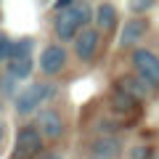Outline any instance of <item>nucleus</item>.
I'll return each mask as SVG.
<instances>
[{"label": "nucleus", "mask_w": 159, "mask_h": 159, "mask_svg": "<svg viewBox=\"0 0 159 159\" xmlns=\"http://www.w3.org/2000/svg\"><path fill=\"white\" fill-rule=\"evenodd\" d=\"M58 96V85L51 82V80H40V82H29L24 90H19V96L13 98V109H16L19 117H29L34 111H43L48 101Z\"/></svg>", "instance_id": "obj_1"}, {"label": "nucleus", "mask_w": 159, "mask_h": 159, "mask_svg": "<svg viewBox=\"0 0 159 159\" xmlns=\"http://www.w3.org/2000/svg\"><path fill=\"white\" fill-rule=\"evenodd\" d=\"M32 48H34L32 37H16L11 45V58L13 56H32Z\"/></svg>", "instance_id": "obj_14"}, {"label": "nucleus", "mask_w": 159, "mask_h": 159, "mask_svg": "<svg viewBox=\"0 0 159 159\" xmlns=\"http://www.w3.org/2000/svg\"><path fill=\"white\" fill-rule=\"evenodd\" d=\"M66 61H69L66 48H64L61 43H51V45L43 48L37 66H40V72L45 74V77H58V74L66 69Z\"/></svg>", "instance_id": "obj_6"}, {"label": "nucleus", "mask_w": 159, "mask_h": 159, "mask_svg": "<svg viewBox=\"0 0 159 159\" xmlns=\"http://www.w3.org/2000/svg\"><path fill=\"white\" fill-rule=\"evenodd\" d=\"M34 125H37V130H40V135L45 138V143L48 141H58V138L64 135V117H61V111H56V109H43V111L37 114V119H34Z\"/></svg>", "instance_id": "obj_8"}, {"label": "nucleus", "mask_w": 159, "mask_h": 159, "mask_svg": "<svg viewBox=\"0 0 159 159\" xmlns=\"http://www.w3.org/2000/svg\"><path fill=\"white\" fill-rule=\"evenodd\" d=\"M0 90H3V96H13L16 98L19 96L16 93V80L8 77V74H3V77H0Z\"/></svg>", "instance_id": "obj_17"}, {"label": "nucleus", "mask_w": 159, "mask_h": 159, "mask_svg": "<svg viewBox=\"0 0 159 159\" xmlns=\"http://www.w3.org/2000/svg\"><path fill=\"white\" fill-rule=\"evenodd\" d=\"M106 106H109V111H111V117L117 119L122 127L135 125V122H141V117H143V103L135 101V98H130L127 93L117 90V88H111V90H109Z\"/></svg>", "instance_id": "obj_2"}, {"label": "nucleus", "mask_w": 159, "mask_h": 159, "mask_svg": "<svg viewBox=\"0 0 159 159\" xmlns=\"http://www.w3.org/2000/svg\"><path fill=\"white\" fill-rule=\"evenodd\" d=\"M77 0H72V6L64 8V11H56V19H53V29H56V37L58 43H74L77 34L82 32V21H80V13L74 8Z\"/></svg>", "instance_id": "obj_5"}, {"label": "nucleus", "mask_w": 159, "mask_h": 159, "mask_svg": "<svg viewBox=\"0 0 159 159\" xmlns=\"http://www.w3.org/2000/svg\"><path fill=\"white\" fill-rule=\"evenodd\" d=\"M0 66H3V64H0Z\"/></svg>", "instance_id": "obj_22"}, {"label": "nucleus", "mask_w": 159, "mask_h": 159, "mask_svg": "<svg viewBox=\"0 0 159 159\" xmlns=\"http://www.w3.org/2000/svg\"><path fill=\"white\" fill-rule=\"evenodd\" d=\"M11 45H13V40L8 37V32L0 29V64H6L11 58Z\"/></svg>", "instance_id": "obj_16"}, {"label": "nucleus", "mask_w": 159, "mask_h": 159, "mask_svg": "<svg viewBox=\"0 0 159 159\" xmlns=\"http://www.w3.org/2000/svg\"><path fill=\"white\" fill-rule=\"evenodd\" d=\"M88 159H98V157H88Z\"/></svg>", "instance_id": "obj_21"}, {"label": "nucleus", "mask_w": 159, "mask_h": 159, "mask_svg": "<svg viewBox=\"0 0 159 159\" xmlns=\"http://www.w3.org/2000/svg\"><path fill=\"white\" fill-rule=\"evenodd\" d=\"M37 159H61V157H58L56 151H45V154H43V157H37Z\"/></svg>", "instance_id": "obj_19"}, {"label": "nucleus", "mask_w": 159, "mask_h": 159, "mask_svg": "<svg viewBox=\"0 0 159 159\" xmlns=\"http://www.w3.org/2000/svg\"><path fill=\"white\" fill-rule=\"evenodd\" d=\"M125 151L122 141L117 135H96L90 138V157H98V159H119Z\"/></svg>", "instance_id": "obj_10"}, {"label": "nucleus", "mask_w": 159, "mask_h": 159, "mask_svg": "<svg viewBox=\"0 0 159 159\" xmlns=\"http://www.w3.org/2000/svg\"><path fill=\"white\" fill-rule=\"evenodd\" d=\"M114 88H117V90H122V93H127L130 98H135V101H141V103L146 101V98H151V96H154V90L146 85V82H143L141 77H138L135 72H133V74H122V77H117Z\"/></svg>", "instance_id": "obj_11"}, {"label": "nucleus", "mask_w": 159, "mask_h": 159, "mask_svg": "<svg viewBox=\"0 0 159 159\" xmlns=\"http://www.w3.org/2000/svg\"><path fill=\"white\" fill-rule=\"evenodd\" d=\"M3 141H6V122L0 119V146H3Z\"/></svg>", "instance_id": "obj_20"}, {"label": "nucleus", "mask_w": 159, "mask_h": 159, "mask_svg": "<svg viewBox=\"0 0 159 159\" xmlns=\"http://www.w3.org/2000/svg\"><path fill=\"white\" fill-rule=\"evenodd\" d=\"M98 53H101V32L93 27L82 29L74 40V56L82 64H93L98 58Z\"/></svg>", "instance_id": "obj_7"}, {"label": "nucleus", "mask_w": 159, "mask_h": 159, "mask_svg": "<svg viewBox=\"0 0 159 159\" xmlns=\"http://www.w3.org/2000/svg\"><path fill=\"white\" fill-rule=\"evenodd\" d=\"M32 69H34V58L32 56H13V58L6 61V74L13 77L16 82L29 80V77H32Z\"/></svg>", "instance_id": "obj_12"}, {"label": "nucleus", "mask_w": 159, "mask_h": 159, "mask_svg": "<svg viewBox=\"0 0 159 159\" xmlns=\"http://www.w3.org/2000/svg\"><path fill=\"white\" fill-rule=\"evenodd\" d=\"M148 32V19L146 16H130L119 32V48H133L135 51V43H141L143 34Z\"/></svg>", "instance_id": "obj_9"}, {"label": "nucleus", "mask_w": 159, "mask_h": 159, "mask_svg": "<svg viewBox=\"0 0 159 159\" xmlns=\"http://www.w3.org/2000/svg\"><path fill=\"white\" fill-rule=\"evenodd\" d=\"M130 159H154V148L146 143H135L130 146Z\"/></svg>", "instance_id": "obj_15"}, {"label": "nucleus", "mask_w": 159, "mask_h": 159, "mask_svg": "<svg viewBox=\"0 0 159 159\" xmlns=\"http://www.w3.org/2000/svg\"><path fill=\"white\" fill-rule=\"evenodd\" d=\"M148 8H154L151 0H133V3H130V11L135 13V16H138V13H143V11H148Z\"/></svg>", "instance_id": "obj_18"}, {"label": "nucleus", "mask_w": 159, "mask_h": 159, "mask_svg": "<svg viewBox=\"0 0 159 159\" xmlns=\"http://www.w3.org/2000/svg\"><path fill=\"white\" fill-rule=\"evenodd\" d=\"M130 64H133V72L151 88L154 93L159 90V56L148 48H135L130 53Z\"/></svg>", "instance_id": "obj_4"}, {"label": "nucleus", "mask_w": 159, "mask_h": 159, "mask_svg": "<svg viewBox=\"0 0 159 159\" xmlns=\"http://www.w3.org/2000/svg\"><path fill=\"white\" fill-rule=\"evenodd\" d=\"M117 27V8L111 3H98L96 6V29L98 32H114Z\"/></svg>", "instance_id": "obj_13"}, {"label": "nucleus", "mask_w": 159, "mask_h": 159, "mask_svg": "<svg viewBox=\"0 0 159 159\" xmlns=\"http://www.w3.org/2000/svg\"><path fill=\"white\" fill-rule=\"evenodd\" d=\"M43 148H45V138L40 135V130H37L34 122H29V125H21L16 130L11 159H37V157L45 154Z\"/></svg>", "instance_id": "obj_3"}]
</instances>
